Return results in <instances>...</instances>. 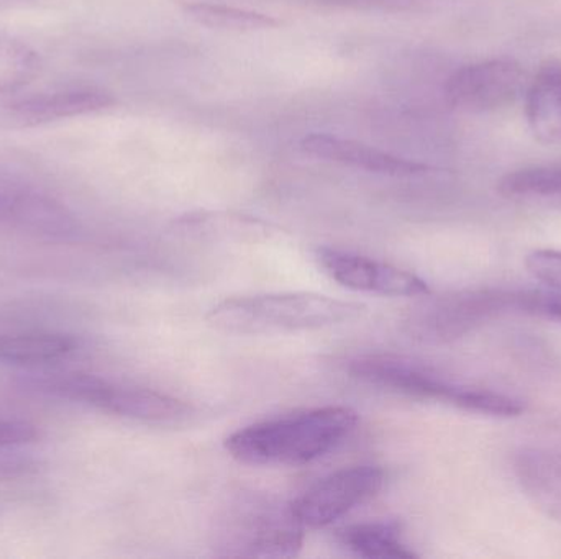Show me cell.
Wrapping results in <instances>:
<instances>
[{
	"label": "cell",
	"instance_id": "obj_1",
	"mask_svg": "<svg viewBox=\"0 0 561 559\" xmlns=\"http://www.w3.org/2000/svg\"><path fill=\"white\" fill-rule=\"evenodd\" d=\"M356 426L350 407H317L243 427L227 436L226 450L243 465L302 466L335 450Z\"/></svg>",
	"mask_w": 561,
	"mask_h": 559
},
{
	"label": "cell",
	"instance_id": "obj_2",
	"mask_svg": "<svg viewBox=\"0 0 561 559\" xmlns=\"http://www.w3.org/2000/svg\"><path fill=\"white\" fill-rule=\"evenodd\" d=\"M363 312L365 305L358 302L312 292H283L227 299L210 308L206 322L224 334H294L346 324Z\"/></svg>",
	"mask_w": 561,
	"mask_h": 559
},
{
	"label": "cell",
	"instance_id": "obj_3",
	"mask_svg": "<svg viewBox=\"0 0 561 559\" xmlns=\"http://www.w3.org/2000/svg\"><path fill=\"white\" fill-rule=\"evenodd\" d=\"M350 374L371 386L382 387L414 399L438 400L468 412L493 417L523 414L520 400L481 387L463 386L445 380L442 374L409 358L389 353L362 354L350 361Z\"/></svg>",
	"mask_w": 561,
	"mask_h": 559
},
{
	"label": "cell",
	"instance_id": "obj_4",
	"mask_svg": "<svg viewBox=\"0 0 561 559\" xmlns=\"http://www.w3.org/2000/svg\"><path fill=\"white\" fill-rule=\"evenodd\" d=\"M304 531L293 505L270 496L245 494L217 519L213 548L220 557L293 558L302 550Z\"/></svg>",
	"mask_w": 561,
	"mask_h": 559
},
{
	"label": "cell",
	"instance_id": "obj_5",
	"mask_svg": "<svg viewBox=\"0 0 561 559\" xmlns=\"http://www.w3.org/2000/svg\"><path fill=\"white\" fill-rule=\"evenodd\" d=\"M507 314H523V291L465 289L437 298L425 294L405 315L404 328L422 343H450Z\"/></svg>",
	"mask_w": 561,
	"mask_h": 559
},
{
	"label": "cell",
	"instance_id": "obj_6",
	"mask_svg": "<svg viewBox=\"0 0 561 559\" xmlns=\"http://www.w3.org/2000/svg\"><path fill=\"white\" fill-rule=\"evenodd\" d=\"M42 391L145 423H174L193 412L184 400L145 387L122 386L89 374H59L39 383Z\"/></svg>",
	"mask_w": 561,
	"mask_h": 559
},
{
	"label": "cell",
	"instance_id": "obj_7",
	"mask_svg": "<svg viewBox=\"0 0 561 559\" xmlns=\"http://www.w3.org/2000/svg\"><path fill=\"white\" fill-rule=\"evenodd\" d=\"M114 104V95L95 85H68L36 92L16 89L0 94V130L43 127L95 114Z\"/></svg>",
	"mask_w": 561,
	"mask_h": 559
},
{
	"label": "cell",
	"instance_id": "obj_8",
	"mask_svg": "<svg viewBox=\"0 0 561 559\" xmlns=\"http://www.w3.org/2000/svg\"><path fill=\"white\" fill-rule=\"evenodd\" d=\"M385 482L379 466H353L320 479L290 505L304 528H325L375 498Z\"/></svg>",
	"mask_w": 561,
	"mask_h": 559
},
{
	"label": "cell",
	"instance_id": "obj_9",
	"mask_svg": "<svg viewBox=\"0 0 561 559\" xmlns=\"http://www.w3.org/2000/svg\"><path fill=\"white\" fill-rule=\"evenodd\" d=\"M523 66L510 58L488 59L457 69L445 82V101L465 114H488L514 104L523 91Z\"/></svg>",
	"mask_w": 561,
	"mask_h": 559
},
{
	"label": "cell",
	"instance_id": "obj_10",
	"mask_svg": "<svg viewBox=\"0 0 561 559\" xmlns=\"http://www.w3.org/2000/svg\"><path fill=\"white\" fill-rule=\"evenodd\" d=\"M316 259L330 279L352 291L385 298H424L431 292L427 282L419 276L356 253L319 248Z\"/></svg>",
	"mask_w": 561,
	"mask_h": 559
},
{
	"label": "cell",
	"instance_id": "obj_11",
	"mask_svg": "<svg viewBox=\"0 0 561 559\" xmlns=\"http://www.w3.org/2000/svg\"><path fill=\"white\" fill-rule=\"evenodd\" d=\"M0 230L62 238L71 235L75 220L62 203L19 184L0 183Z\"/></svg>",
	"mask_w": 561,
	"mask_h": 559
},
{
	"label": "cell",
	"instance_id": "obj_12",
	"mask_svg": "<svg viewBox=\"0 0 561 559\" xmlns=\"http://www.w3.org/2000/svg\"><path fill=\"white\" fill-rule=\"evenodd\" d=\"M302 150L310 156L330 163L343 164L355 167L366 173L385 174L394 177H415L431 173V167L415 161L404 160L386 153L378 148L358 143V141L345 140L335 135L312 133L307 135L300 143Z\"/></svg>",
	"mask_w": 561,
	"mask_h": 559
},
{
	"label": "cell",
	"instance_id": "obj_13",
	"mask_svg": "<svg viewBox=\"0 0 561 559\" xmlns=\"http://www.w3.org/2000/svg\"><path fill=\"white\" fill-rule=\"evenodd\" d=\"M514 473L529 501L547 517L561 522V455L523 450L514 458Z\"/></svg>",
	"mask_w": 561,
	"mask_h": 559
},
{
	"label": "cell",
	"instance_id": "obj_14",
	"mask_svg": "<svg viewBox=\"0 0 561 559\" xmlns=\"http://www.w3.org/2000/svg\"><path fill=\"white\" fill-rule=\"evenodd\" d=\"M526 117L540 143H561V59H549L534 75L527 89Z\"/></svg>",
	"mask_w": 561,
	"mask_h": 559
},
{
	"label": "cell",
	"instance_id": "obj_15",
	"mask_svg": "<svg viewBox=\"0 0 561 559\" xmlns=\"http://www.w3.org/2000/svg\"><path fill=\"white\" fill-rule=\"evenodd\" d=\"M336 541L350 554L368 559H411L414 551L402 541L394 522H366L336 532Z\"/></svg>",
	"mask_w": 561,
	"mask_h": 559
},
{
	"label": "cell",
	"instance_id": "obj_16",
	"mask_svg": "<svg viewBox=\"0 0 561 559\" xmlns=\"http://www.w3.org/2000/svg\"><path fill=\"white\" fill-rule=\"evenodd\" d=\"M76 338L65 334L33 331V334L0 335V363L36 364L55 363L75 353Z\"/></svg>",
	"mask_w": 561,
	"mask_h": 559
},
{
	"label": "cell",
	"instance_id": "obj_17",
	"mask_svg": "<svg viewBox=\"0 0 561 559\" xmlns=\"http://www.w3.org/2000/svg\"><path fill=\"white\" fill-rule=\"evenodd\" d=\"M501 196L516 200H560L561 166L526 167L500 180Z\"/></svg>",
	"mask_w": 561,
	"mask_h": 559
},
{
	"label": "cell",
	"instance_id": "obj_18",
	"mask_svg": "<svg viewBox=\"0 0 561 559\" xmlns=\"http://www.w3.org/2000/svg\"><path fill=\"white\" fill-rule=\"evenodd\" d=\"M184 13L197 23L210 28L237 30H266L279 26V20L265 13L253 12V10L237 9V7L219 5V3L184 2L181 3Z\"/></svg>",
	"mask_w": 561,
	"mask_h": 559
},
{
	"label": "cell",
	"instance_id": "obj_19",
	"mask_svg": "<svg viewBox=\"0 0 561 559\" xmlns=\"http://www.w3.org/2000/svg\"><path fill=\"white\" fill-rule=\"evenodd\" d=\"M39 68L35 49L22 39L0 32V94L28 84Z\"/></svg>",
	"mask_w": 561,
	"mask_h": 559
},
{
	"label": "cell",
	"instance_id": "obj_20",
	"mask_svg": "<svg viewBox=\"0 0 561 559\" xmlns=\"http://www.w3.org/2000/svg\"><path fill=\"white\" fill-rule=\"evenodd\" d=\"M523 314L561 322V289L549 288L524 291Z\"/></svg>",
	"mask_w": 561,
	"mask_h": 559
},
{
	"label": "cell",
	"instance_id": "obj_21",
	"mask_svg": "<svg viewBox=\"0 0 561 559\" xmlns=\"http://www.w3.org/2000/svg\"><path fill=\"white\" fill-rule=\"evenodd\" d=\"M527 269L537 281L549 288L561 289L560 249H536L526 259Z\"/></svg>",
	"mask_w": 561,
	"mask_h": 559
},
{
	"label": "cell",
	"instance_id": "obj_22",
	"mask_svg": "<svg viewBox=\"0 0 561 559\" xmlns=\"http://www.w3.org/2000/svg\"><path fill=\"white\" fill-rule=\"evenodd\" d=\"M36 436H38V432L28 423L0 419V449L25 445V443H32Z\"/></svg>",
	"mask_w": 561,
	"mask_h": 559
},
{
	"label": "cell",
	"instance_id": "obj_23",
	"mask_svg": "<svg viewBox=\"0 0 561 559\" xmlns=\"http://www.w3.org/2000/svg\"><path fill=\"white\" fill-rule=\"evenodd\" d=\"M35 0H0V10L12 9V7H22Z\"/></svg>",
	"mask_w": 561,
	"mask_h": 559
}]
</instances>
